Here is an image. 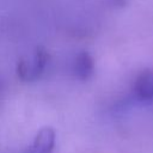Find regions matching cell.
Instances as JSON below:
<instances>
[{
	"instance_id": "277c9868",
	"label": "cell",
	"mask_w": 153,
	"mask_h": 153,
	"mask_svg": "<svg viewBox=\"0 0 153 153\" xmlns=\"http://www.w3.org/2000/svg\"><path fill=\"white\" fill-rule=\"evenodd\" d=\"M94 71V63L91 55L86 51L78 55L75 60V74L79 79L86 80L88 79Z\"/></svg>"
},
{
	"instance_id": "6da1fadb",
	"label": "cell",
	"mask_w": 153,
	"mask_h": 153,
	"mask_svg": "<svg viewBox=\"0 0 153 153\" xmlns=\"http://www.w3.org/2000/svg\"><path fill=\"white\" fill-rule=\"evenodd\" d=\"M48 61V55L43 49H38L32 59V61H26L22 59L17 65V75L23 81H32L39 78L44 71L45 63Z\"/></svg>"
},
{
	"instance_id": "3957f363",
	"label": "cell",
	"mask_w": 153,
	"mask_h": 153,
	"mask_svg": "<svg viewBox=\"0 0 153 153\" xmlns=\"http://www.w3.org/2000/svg\"><path fill=\"white\" fill-rule=\"evenodd\" d=\"M134 92L140 100H153V71L147 69L137 75Z\"/></svg>"
},
{
	"instance_id": "7a4b0ae2",
	"label": "cell",
	"mask_w": 153,
	"mask_h": 153,
	"mask_svg": "<svg viewBox=\"0 0 153 153\" xmlns=\"http://www.w3.org/2000/svg\"><path fill=\"white\" fill-rule=\"evenodd\" d=\"M55 130L50 127H44L42 128L30 148V153H51V151L55 147Z\"/></svg>"
}]
</instances>
